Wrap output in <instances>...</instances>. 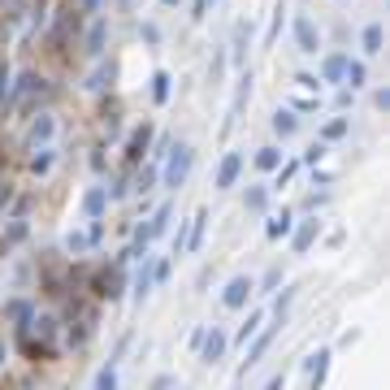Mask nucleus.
I'll return each mask as SVG.
<instances>
[{
  "mask_svg": "<svg viewBox=\"0 0 390 390\" xmlns=\"http://www.w3.org/2000/svg\"><path fill=\"white\" fill-rule=\"evenodd\" d=\"M325 152H330V143H308V152H304V165H321V160H325Z\"/></svg>",
  "mask_w": 390,
  "mask_h": 390,
  "instance_id": "nucleus-40",
  "label": "nucleus"
},
{
  "mask_svg": "<svg viewBox=\"0 0 390 390\" xmlns=\"http://www.w3.org/2000/svg\"><path fill=\"white\" fill-rule=\"evenodd\" d=\"M204 230H208V208H200L191 221V230H187V252H200L204 248Z\"/></svg>",
  "mask_w": 390,
  "mask_h": 390,
  "instance_id": "nucleus-21",
  "label": "nucleus"
},
{
  "mask_svg": "<svg viewBox=\"0 0 390 390\" xmlns=\"http://www.w3.org/2000/svg\"><path fill=\"white\" fill-rule=\"evenodd\" d=\"M265 204H269V187H248L243 208H248V213H265Z\"/></svg>",
  "mask_w": 390,
  "mask_h": 390,
  "instance_id": "nucleus-28",
  "label": "nucleus"
},
{
  "mask_svg": "<svg viewBox=\"0 0 390 390\" xmlns=\"http://www.w3.org/2000/svg\"><path fill=\"white\" fill-rule=\"evenodd\" d=\"M160 5H165V9H174V5H183V0H160Z\"/></svg>",
  "mask_w": 390,
  "mask_h": 390,
  "instance_id": "nucleus-53",
  "label": "nucleus"
},
{
  "mask_svg": "<svg viewBox=\"0 0 390 390\" xmlns=\"http://www.w3.org/2000/svg\"><path fill=\"white\" fill-rule=\"evenodd\" d=\"M152 286H156V273H152V260H148V256H143V269L135 273V282H130V290H135V299L143 304V299H148V295H152Z\"/></svg>",
  "mask_w": 390,
  "mask_h": 390,
  "instance_id": "nucleus-18",
  "label": "nucleus"
},
{
  "mask_svg": "<svg viewBox=\"0 0 390 390\" xmlns=\"http://www.w3.org/2000/svg\"><path fill=\"white\" fill-rule=\"evenodd\" d=\"M265 234H269V239H286V234H290V213H286V208H282V213H273V217H269Z\"/></svg>",
  "mask_w": 390,
  "mask_h": 390,
  "instance_id": "nucleus-31",
  "label": "nucleus"
},
{
  "mask_svg": "<svg viewBox=\"0 0 390 390\" xmlns=\"http://www.w3.org/2000/svg\"><path fill=\"white\" fill-rule=\"evenodd\" d=\"M87 248H95L91 230H87V234H78V230H70V234H65V252H70V256H83Z\"/></svg>",
  "mask_w": 390,
  "mask_h": 390,
  "instance_id": "nucleus-30",
  "label": "nucleus"
},
{
  "mask_svg": "<svg viewBox=\"0 0 390 390\" xmlns=\"http://www.w3.org/2000/svg\"><path fill=\"white\" fill-rule=\"evenodd\" d=\"M330 360H334V351H330V347H317V351L304 360V369H308V390H321V386H325V373H330Z\"/></svg>",
  "mask_w": 390,
  "mask_h": 390,
  "instance_id": "nucleus-10",
  "label": "nucleus"
},
{
  "mask_svg": "<svg viewBox=\"0 0 390 390\" xmlns=\"http://www.w3.org/2000/svg\"><path fill=\"white\" fill-rule=\"evenodd\" d=\"M48 78H39V74H22L18 78V87L9 91V104H35V100H48Z\"/></svg>",
  "mask_w": 390,
  "mask_h": 390,
  "instance_id": "nucleus-5",
  "label": "nucleus"
},
{
  "mask_svg": "<svg viewBox=\"0 0 390 390\" xmlns=\"http://www.w3.org/2000/svg\"><path fill=\"white\" fill-rule=\"evenodd\" d=\"M169 91H174L169 70H156V74H152V100H156V104H165V100H169Z\"/></svg>",
  "mask_w": 390,
  "mask_h": 390,
  "instance_id": "nucleus-27",
  "label": "nucleus"
},
{
  "mask_svg": "<svg viewBox=\"0 0 390 390\" xmlns=\"http://www.w3.org/2000/svg\"><path fill=\"white\" fill-rule=\"evenodd\" d=\"M0 364H5V343H0Z\"/></svg>",
  "mask_w": 390,
  "mask_h": 390,
  "instance_id": "nucleus-54",
  "label": "nucleus"
},
{
  "mask_svg": "<svg viewBox=\"0 0 390 390\" xmlns=\"http://www.w3.org/2000/svg\"><path fill=\"white\" fill-rule=\"evenodd\" d=\"M126 351H130V334H122V338H118V347H113V360H109V369H118Z\"/></svg>",
  "mask_w": 390,
  "mask_h": 390,
  "instance_id": "nucleus-45",
  "label": "nucleus"
},
{
  "mask_svg": "<svg viewBox=\"0 0 390 390\" xmlns=\"http://www.w3.org/2000/svg\"><path fill=\"white\" fill-rule=\"evenodd\" d=\"M191 169H195V148H191V143H174V148L165 152V174H160V178H165L169 191H178L191 178Z\"/></svg>",
  "mask_w": 390,
  "mask_h": 390,
  "instance_id": "nucleus-2",
  "label": "nucleus"
},
{
  "mask_svg": "<svg viewBox=\"0 0 390 390\" xmlns=\"http://www.w3.org/2000/svg\"><path fill=\"white\" fill-rule=\"evenodd\" d=\"M225 347H230V334H225L221 325H208V330H204V343H200V351H195V355H200V364H217L221 355H225Z\"/></svg>",
  "mask_w": 390,
  "mask_h": 390,
  "instance_id": "nucleus-6",
  "label": "nucleus"
},
{
  "mask_svg": "<svg viewBox=\"0 0 390 390\" xmlns=\"http://www.w3.org/2000/svg\"><path fill=\"white\" fill-rule=\"evenodd\" d=\"M299 130V118H295V109H278L273 113V135H282V139H290Z\"/></svg>",
  "mask_w": 390,
  "mask_h": 390,
  "instance_id": "nucleus-22",
  "label": "nucleus"
},
{
  "mask_svg": "<svg viewBox=\"0 0 390 390\" xmlns=\"http://www.w3.org/2000/svg\"><path fill=\"white\" fill-rule=\"evenodd\" d=\"M204 330H208V325H195V330H191V351H200V343H204Z\"/></svg>",
  "mask_w": 390,
  "mask_h": 390,
  "instance_id": "nucleus-47",
  "label": "nucleus"
},
{
  "mask_svg": "<svg viewBox=\"0 0 390 390\" xmlns=\"http://www.w3.org/2000/svg\"><path fill=\"white\" fill-rule=\"evenodd\" d=\"M139 35H143V44H152V48H156V44H160V26H156V22H143V26H139Z\"/></svg>",
  "mask_w": 390,
  "mask_h": 390,
  "instance_id": "nucleus-44",
  "label": "nucleus"
},
{
  "mask_svg": "<svg viewBox=\"0 0 390 390\" xmlns=\"http://www.w3.org/2000/svg\"><path fill=\"white\" fill-rule=\"evenodd\" d=\"M204 13H208V0H195V5H191V18H195V22H200V18H204Z\"/></svg>",
  "mask_w": 390,
  "mask_h": 390,
  "instance_id": "nucleus-52",
  "label": "nucleus"
},
{
  "mask_svg": "<svg viewBox=\"0 0 390 390\" xmlns=\"http://www.w3.org/2000/svg\"><path fill=\"white\" fill-rule=\"evenodd\" d=\"M104 39H109V26L95 18L91 26H87V39H83V48H87V57H104Z\"/></svg>",
  "mask_w": 390,
  "mask_h": 390,
  "instance_id": "nucleus-19",
  "label": "nucleus"
},
{
  "mask_svg": "<svg viewBox=\"0 0 390 390\" xmlns=\"http://www.w3.org/2000/svg\"><path fill=\"white\" fill-rule=\"evenodd\" d=\"M347 130H351V122H347V118H334V122H325V126H321V143H334V139H343Z\"/></svg>",
  "mask_w": 390,
  "mask_h": 390,
  "instance_id": "nucleus-32",
  "label": "nucleus"
},
{
  "mask_svg": "<svg viewBox=\"0 0 390 390\" xmlns=\"http://www.w3.org/2000/svg\"><path fill=\"white\" fill-rule=\"evenodd\" d=\"M148 390H174V378H169V373H160V378H152Z\"/></svg>",
  "mask_w": 390,
  "mask_h": 390,
  "instance_id": "nucleus-46",
  "label": "nucleus"
},
{
  "mask_svg": "<svg viewBox=\"0 0 390 390\" xmlns=\"http://www.w3.org/2000/svg\"><path fill=\"white\" fill-rule=\"evenodd\" d=\"M278 330H282V317H273V325H269V330H256V334H252V347H248V360L239 364V378H248V373H252L260 360H265V351L273 347V338H278Z\"/></svg>",
  "mask_w": 390,
  "mask_h": 390,
  "instance_id": "nucleus-3",
  "label": "nucleus"
},
{
  "mask_svg": "<svg viewBox=\"0 0 390 390\" xmlns=\"http://www.w3.org/2000/svg\"><path fill=\"white\" fill-rule=\"evenodd\" d=\"M57 338H61L57 317H30V321L18 325V351L26 355V360H53Z\"/></svg>",
  "mask_w": 390,
  "mask_h": 390,
  "instance_id": "nucleus-1",
  "label": "nucleus"
},
{
  "mask_svg": "<svg viewBox=\"0 0 390 390\" xmlns=\"http://www.w3.org/2000/svg\"><path fill=\"white\" fill-rule=\"evenodd\" d=\"M22 239H26V221H13V225H9V230H5V234H0V248H5V252H9V248H18V243H22Z\"/></svg>",
  "mask_w": 390,
  "mask_h": 390,
  "instance_id": "nucleus-35",
  "label": "nucleus"
},
{
  "mask_svg": "<svg viewBox=\"0 0 390 390\" xmlns=\"http://www.w3.org/2000/svg\"><path fill=\"white\" fill-rule=\"evenodd\" d=\"M53 135H57V122H53V113H39V118L30 122V130H26V143H30V148H44V143L53 139Z\"/></svg>",
  "mask_w": 390,
  "mask_h": 390,
  "instance_id": "nucleus-15",
  "label": "nucleus"
},
{
  "mask_svg": "<svg viewBox=\"0 0 390 390\" xmlns=\"http://www.w3.org/2000/svg\"><path fill=\"white\" fill-rule=\"evenodd\" d=\"M260 325H265V313H260V308H252V313H248V321H243L239 325V334H234V343H243V347H248V338L260 330Z\"/></svg>",
  "mask_w": 390,
  "mask_h": 390,
  "instance_id": "nucleus-26",
  "label": "nucleus"
},
{
  "mask_svg": "<svg viewBox=\"0 0 390 390\" xmlns=\"http://www.w3.org/2000/svg\"><path fill=\"white\" fill-rule=\"evenodd\" d=\"M290 30H295L299 53H308V57H317V53H321V30L313 26V18H304V13H299V18L290 22Z\"/></svg>",
  "mask_w": 390,
  "mask_h": 390,
  "instance_id": "nucleus-11",
  "label": "nucleus"
},
{
  "mask_svg": "<svg viewBox=\"0 0 390 390\" xmlns=\"http://www.w3.org/2000/svg\"><path fill=\"white\" fill-rule=\"evenodd\" d=\"M91 334H95V308H87L78 321H70V330H65V343H70V347H83Z\"/></svg>",
  "mask_w": 390,
  "mask_h": 390,
  "instance_id": "nucleus-12",
  "label": "nucleus"
},
{
  "mask_svg": "<svg viewBox=\"0 0 390 390\" xmlns=\"http://www.w3.org/2000/svg\"><path fill=\"white\" fill-rule=\"evenodd\" d=\"M273 174H278V178H273V187H269V191H282V187L290 183V178H295V174H299V160H286V165H278V169H273Z\"/></svg>",
  "mask_w": 390,
  "mask_h": 390,
  "instance_id": "nucleus-38",
  "label": "nucleus"
},
{
  "mask_svg": "<svg viewBox=\"0 0 390 390\" xmlns=\"http://www.w3.org/2000/svg\"><path fill=\"white\" fill-rule=\"evenodd\" d=\"M239 174H243V156L239 152H225L221 165H217V191H230L239 183Z\"/></svg>",
  "mask_w": 390,
  "mask_h": 390,
  "instance_id": "nucleus-13",
  "label": "nucleus"
},
{
  "mask_svg": "<svg viewBox=\"0 0 390 390\" xmlns=\"http://www.w3.org/2000/svg\"><path fill=\"white\" fill-rule=\"evenodd\" d=\"M156 178H160V169H156V165L139 169V174H135V191H139V195H148V191L156 187Z\"/></svg>",
  "mask_w": 390,
  "mask_h": 390,
  "instance_id": "nucleus-36",
  "label": "nucleus"
},
{
  "mask_svg": "<svg viewBox=\"0 0 390 390\" xmlns=\"http://www.w3.org/2000/svg\"><path fill=\"white\" fill-rule=\"evenodd\" d=\"M364 83H369V70H364V61H351V57H347V70H343V87L360 91Z\"/></svg>",
  "mask_w": 390,
  "mask_h": 390,
  "instance_id": "nucleus-24",
  "label": "nucleus"
},
{
  "mask_svg": "<svg viewBox=\"0 0 390 390\" xmlns=\"http://www.w3.org/2000/svg\"><path fill=\"white\" fill-rule=\"evenodd\" d=\"M104 208H109V187H91V191L83 195V213H87V221H100Z\"/></svg>",
  "mask_w": 390,
  "mask_h": 390,
  "instance_id": "nucleus-16",
  "label": "nucleus"
},
{
  "mask_svg": "<svg viewBox=\"0 0 390 390\" xmlns=\"http://www.w3.org/2000/svg\"><path fill=\"white\" fill-rule=\"evenodd\" d=\"M248 100H252V70H243L239 74V87H234V100H230V118L221 122V135H230V130L239 126V113H243Z\"/></svg>",
  "mask_w": 390,
  "mask_h": 390,
  "instance_id": "nucleus-8",
  "label": "nucleus"
},
{
  "mask_svg": "<svg viewBox=\"0 0 390 390\" xmlns=\"http://www.w3.org/2000/svg\"><path fill=\"white\" fill-rule=\"evenodd\" d=\"M169 213H174V208H169V204H160L156 213L148 217V225H143V234H148V239H160V234L169 230Z\"/></svg>",
  "mask_w": 390,
  "mask_h": 390,
  "instance_id": "nucleus-23",
  "label": "nucleus"
},
{
  "mask_svg": "<svg viewBox=\"0 0 390 390\" xmlns=\"http://www.w3.org/2000/svg\"><path fill=\"white\" fill-rule=\"evenodd\" d=\"M278 165H282V148H260L256 152V169L260 174H273Z\"/></svg>",
  "mask_w": 390,
  "mask_h": 390,
  "instance_id": "nucleus-29",
  "label": "nucleus"
},
{
  "mask_svg": "<svg viewBox=\"0 0 390 390\" xmlns=\"http://www.w3.org/2000/svg\"><path fill=\"white\" fill-rule=\"evenodd\" d=\"M295 83L308 87V91H317V74H295Z\"/></svg>",
  "mask_w": 390,
  "mask_h": 390,
  "instance_id": "nucleus-49",
  "label": "nucleus"
},
{
  "mask_svg": "<svg viewBox=\"0 0 390 390\" xmlns=\"http://www.w3.org/2000/svg\"><path fill=\"white\" fill-rule=\"evenodd\" d=\"M109 78H113V65H100V70L91 74V83H87V87H91V91H100V87L109 83Z\"/></svg>",
  "mask_w": 390,
  "mask_h": 390,
  "instance_id": "nucleus-43",
  "label": "nucleus"
},
{
  "mask_svg": "<svg viewBox=\"0 0 390 390\" xmlns=\"http://www.w3.org/2000/svg\"><path fill=\"white\" fill-rule=\"evenodd\" d=\"M252 295H256V282L248 278V273H234V278L225 282V290H221V304L225 308H248Z\"/></svg>",
  "mask_w": 390,
  "mask_h": 390,
  "instance_id": "nucleus-7",
  "label": "nucleus"
},
{
  "mask_svg": "<svg viewBox=\"0 0 390 390\" xmlns=\"http://www.w3.org/2000/svg\"><path fill=\"white\" fill-rule=\"evenodd\" d=\"M248 48H252V22H239L234 26V65L239 70L248 65Z\"/></svg>",
  "mask_w": 390,
  "mask_h": 390,
  "instance_id": "nucleus-20",
  "label": "nucleus"
},
{
  "mask_svg": "<svg viewBox=\"0 0 390 390\" xmlns=\"http://www.w3.org/2000/svg\"><path fill=\"white\" fill-rule=\"evenodd\" d=\"M208 5H217V0H208Z\"/></svg>",
  "mask_w": 390,
  "mask_h": 390,
  "instance_id": "nucleus-55",
  "label": "nucleus"
},
{
  "mask_svg": "<svg viewBox=\"0 0 390 390\" xmlns=\"http://www.w3.org/2000/svg\"><path fill=\"white\" fill-rule=\"evenodd\" d=\"M373 104H378V109H382V113H386V109H390V91H386V87H382V91H378V95H373Z\"/></svg>",
  "mask_w": 390,
  "mask_h": 390,
  "instance_id": "nucleus-51",
  "label": "nucleus"
},
{
  "mask_svg": "<svg viewBox=\"0 0 390 390\" xmlns=\"http://www.w3.org/2000/svg\"><path fill=\"white\" fill-rule=\"evenodd\" d=\"M360 48L369 57H378V53H386V30H382V22H369L364 30H360Z\"/></svg>",
  "mask_w": 390,
  "mask_h": 390,
  "instance_id": "nucleus-17",
  "label": "nucleus"
},
{
  "mask_svg": "<svg viewBox=\"0 0 390 390\" xmlns=\"http://www.w3.org/2000/svg\"><path fill=\"white\" fill-rule=\"evenodd\" d=\"M122 290H126L122 260H118L113 269H104V273H95V278H91V295H95V299H109V304H118V299H122Z\"/></svg>",
  "mask_w": 390,
  "mask_h": 390,
  "instance_id": "nucleus-4",
  "label": "nucleus"
},
{
  "mask_svg": "<svg viewBox=\"0 0 390 390\" xmlns=\"http://www.w3.org/2000/svg\"><path fill=\"white\" fill-rule=\"evenodd\" d=\"M317 239H321V221H317V217H308V221L299 225V230L290 234V252H295V256H304V252L313 248Z\"/></svg>",
  "mask_w": 390,
  "mask_h": 390,
  "instance_id": "nucleus-14",
  "label": "nucleus"
},
{
  "mask_svg": "<svg viewBox=\"0 0 390 390\" xmlns=\"http://www.w3.org/2000/svg\"><path fill=\"white\" fill-rule=\"evenodd\" d=\"M290 304H295V286H286L282 295L273 299V317H282V321H286V308H290Z\"/></svg>",
  "mask_w": 390,
  "mask_h": 390,
  "instance_id": "nucleus-41",
  "label": "nucleus"
},
{
  "mask_svg": "<svg viewBox=\"0 0 390 390\" xmlns=\"http://www.w3.org/2000/svg\"><path fill=\"white\" fill-rule=\"evenodd\" d=\"M343 70H347V57H325L321 61V83H343Z\"/></svg>",
  "mask_w": 390,
  "mask_h": 390,
  "instance_id": "nucleus-25",
  "label": "nucleus"
},
{
  "mask_svg": "<svg viewBox=\"0 0 390 390\" xmlns=\"http://www.w3.org/2000/svg\"><path fill=\"white\" fill-rule=\"evenodd\" d=\"M148 148H152V122H143V126L130 130V139H126V165H139V160L148 156Z\"/></svg>",
  "mask_w": 390,
  "mask_h": 390,
  "instance_id": "nucleus-9",
  "label": "nucleus"
},
{
  "mask_svg": "<svg viewBox=\"0 0 390 390\" xmlns=\"http://www.w3.org/2000/svg\"><path fill=\"white\" fill-rule=\"evenodd\" d=\"M95 390H118V369H100V373H95Z\"/></svg>",
  "mask_w": 390,
  "mask_h": 390,
  "instance_id": "nucleus-42",
  "label": "nucleus"
},
{
  "mask_svg": "<svg viewBox=\"0 0 390 390\" xmlns=\"http://www.w3.org/2000/svg\"><path fill=\"white\" fill-rule=\"evenodd\" d=\"M9 91H13V70L9 61H0V104H9Z\"/></svg>",
  "mask_w": 390,
  "mask_h": 390,
  "instance_id": "nucleus-39",
  "label": "nucleus"
},
{
  "mask_svg": "<svg viewBox=\"0 0 390 390\" xmlns=\"http://www.w3.org/2000/svg\"><path fill=\"white\" fill-rule=\"evenodd\" d=\"M48 169H53V148L44 143V148H39L35 156H30V174H35V178H44Z\"/></svg>",
  "mask_w": 390,
  "mask_h": 390,
  "instance_id": "nucleus-33",
  "label": "nucleus"
},
{
  "mask_svg": "<svg viewBox=\"0 0 390 390\" xmlns=\"http://www.w3.org/2000/svg\"><path fill=\"white\" fill-rule=\"evenodd\" d=\"M278 282H282V269H269V273H265V282H260V286L269 290V286H278Z\"/></svg>",
  "mask_w": 390,
  "mask_h": 390,
  "instance_id": "nucleus-50",
  "label": "nucleus"
},
{
  "mask_svg": "<svg viewBox=\"0 0 390 390\" xmlns=\"http://www.w3.org/2000/svg\"><path fill=\"white\" fill-rule=\"evenodd\" d=\"M282 22H286V9H282V0H278V5H273V22H269V35H265V44H269V48L278 44V35H282Z\"/></svg>",
  "mask_w": 390,
  "mask_h": 390,
  "instance_id": "nucleus-37",
  "label": "nucleus"
},
{
  "mask_svg": "<svg viewBox=\"0 0 390 390\" xmlns=\"http://www.w3.org/2000/svg\"><path fill=\"white\" fill-rule=\"evenodd\" d=\"M260 390H286V373H278V378H269Z\"/></svg>",
  "mask_w": 390,
  "mask_h": 390,
  "instance_id": "nucleus-48",
  "label": "nucleus"
},
{
  "mask_svg": "<svg viewBox=\"0 0 390 390\" xmlns=\"http://www.w3.org/2000/svg\"><path fill=\"white\" fill-rule=\"evenodd\" d=\"M5 313H9V321H13V325H22V321L35 317V308H30V299H13V304L5 308Z\"/></svg>",
  "mask_w": 390,
  "mask_h": 390,
  "instance_id": "nucleus-34",
  "label": "nucleus"
}]
</instances>
